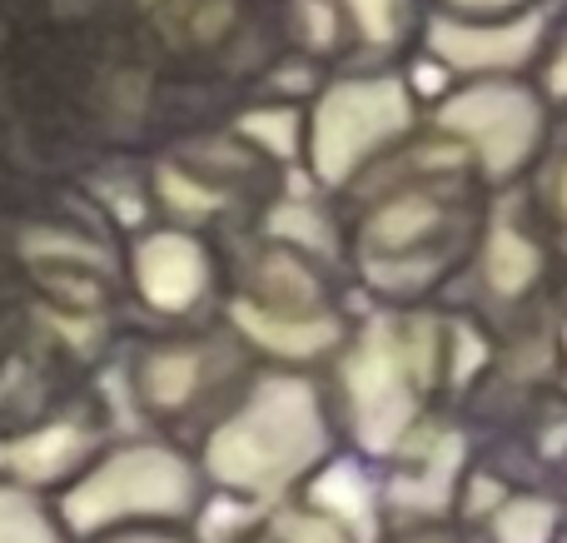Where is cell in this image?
Returning a JSON list of instances; mask_svg holds the SVG:
<instances>
[{
	"label": "cell",
	"instance_id": "24",
	"mask_svg": "<svg viewBox=\"0 0 567 543\" xmlns=\"http://www.w3.org/2000/svg\"><path fill=\"white\" fill-rule=\"evenodd\" d=\"M533 6H543V0H429L433 16H463V20H503V16H523Z\"/></svg>",
	"mask_w": 567,
	"mask_h": 543
},
{
	"label": "cell",
	"instance_id": "15",
	"mask_svg": "<svg viewBox=\"0 0 567 543\" xmlns=\"http://www.w3.org/2000/svg\"><path fill=\"white\" fill-rule=\"evenodd\" d=\"M339 10L353 45L369 50L373 60H399L403 50H419V0H339Z\"/></svg>",
	"mask_w": 567,
	"mask_h": 543
},
{
	"label": "cell",
	"instance_id": "16",
	"mask_svg": "<svg viewBox=\"0 0 567 543\" xmlns=\"http://www.w3.org/2000/svg\"><path fill=\"white\" fill-rule=\"evenodd\" d=\"M255 519L265 524V534L275 543H363L359 524H353L339 504L313 499V489H303V494H289V499H279V504L259 509Z\"/></svg>",
	"mask_w": 567,
	"mask_h": 543
},
{
	"label": "cell",
	"instance_id": "21",
	"mask_svg": "<svg viewBox=\"0 0 567 543\" xmlns=\"http://www.w3.org/2000/svg\"><path fill=\"white\" fill-rule=\"evenodd\" d=\"M293 30H299L303 50H313V55H329L333 45L343 40V10L339 0H293Z\"/></svg>",
	"mask_w": 567,
	"mask_h": 543
},
{
	"label": "cell",
	"instance_id": "20",
	"mask_svg": "<svg viewBox=\"0 0 567 543\" xmlns=\"http://www.w3.org/2000/svg\"><path fill=\"white\" fill-rule=\"evenodd\" d=\"M523 189H528L533 209L543 215V225H548L553 235H558V245L567 249V145H548V155L523 180Z\"/></svg>",
	"mask_w": 567,
	"mask_h": 543
},
{
	"label": "cell",
	"instance_id": "4",
	"mask_svg": "<svg viewBox=\"0 0 567 543\" xmlns=\"http://www.w3.org/2000/svg\"><path fill=\"white\" fill-rule=\"evenodd\" d=\"M353 279L343 259L249 229L229 259L219 319L259 365L323 369L353 319Z\"/></svg>",
	"mask_w": 567,
	"mask_h": 543
},
{
	"label": "cell",
	"instance_id": "8",
	"mask_svg": "<svg viewBox=\"0 0 567 543\" xmlns=\"http://www.w3.org/2000/svg\"><path fill=\"white\" fill-rule=\"evenodd\" d=\"M423 130L443 135L468 155L473 175L498 195L538 170L548 155L558 115L533 75H463L429 95Z\"/></svg>",
	"mask_w": 567,
	"mask_h": 543
},
{
	"label": "cell",
	"instance_id": "1",
	"mask_svg": "<svg viewBox=\"0 0 567 543\" xmlns=\"http://www.w3.org/2000/svg\"><path fill=\"white\" fill-rule=\"evenodd\" d=\"M493 189L433 130L359 180L343 205V269L373 305L443 299L458 279Z\"/></svg>",
	"mask_w": 567,
	"mask_h": 543
},
{
	"label": "cell",
	"instance_id": "25",
	"mask_svg": "<svg viewBox=\"0 0 567 543\" xmlns=\"http://www.w3.org/2000/svg\"><path fill=\"white\" fill-rule=\"evenodd\" d=\"M90 543H199L195 529H175V524H155V529H120V534L90 539Z\"/></svg>",
	"mask_w": 567,
	"mask_h": 543
},
{
	"label": "cell",
	"instance_id": "9",
	"mask_svg": "<svg viewBox=\"0 0 567 543\" xmlns=\"http://www.w3.org/2000/svg\"><path fill=\"white\" fill-rule=\"evenodd\" d=\"M255 365L259 359L219 319V329H199V335L159 339V345L140 349V359L130 365V389L150 419L179 424V419L205 414V409L215 414Z\"/></svg>",
	"mask_w": 567,
	"mask_h": 543
},
{
	"label": "cell",
	"instance_id": "26",
	"mask_svg": "<svg viewBox=\"0 0 567 543\" xmlns=\"http://www.w3.org/2000/svg\"><path fill=\"white\" fill-rule=\"evenodd\" d=\"M229 543H275V539H269V534H265V524H259V519H255V524H249V529H239V534L229 539Z\"/></svg>",
	"mask_w": 567,
	"mask_h": 543
},
{
	"label": "cell",
	"instance_id": "7",
	"mask_svg": "<svg viewBox=\"0 0 567 543\" xmlns=\"http://www.w3.org/2000/svg\"><path fill=\"white\" fill-rule=\"evenodd\" d=\"M443 299L488 335L567 299V249L543 225L523 185L488 195L478 239Z\"/></svg>",
	"mask_w": 567,
	"mask_h": 543
},
{
	"label": "cell",
	"instance_id": "6",
	"mask_svg": "<svg viewBox=\"0 0 567 543\" xmlns=\"http://www.w3.org/2000/svg\"><path fill=\"white\" fill-rule=\"evenodd\" d=\"M209 484L195 449L165 434H135L90 454L70 484L55 489V514L75 543L120 534V529H199Z\"/></svg>",
	"mask_w": 567,
	"mask_h": 543
},
{
	"label": "cell",
	"instance_id": "11",
	"mask_svg": "<svg viewBox=\"0 0 567 543\" xmlns=\"http://www.w3.org/2000/svg\"><path fill=\"white\" fill-rule=\"evenodd\" d=\"M473 474V434L458 404L439 414L423 434H413L389 464L369 469L373 479V529L458 519L463 489Z\"/></svg>",
	"mask_w": 567,
	"mask_h": 543
},
{
	"label": "cell",
	"instance_id": "3",
	"mask_svg": "<svg viewBox=\"0 0 567 543\" xmlns=\"http://www.w3.org/2000/svg\"><path fill=\"white\" fill-rule=\"evenodd\" d=\"M195 459L209 494L255 514L313 489L343 459V434L323 375L255 365L235 395L205 419Z\"/></svg>",
	"mask_w": 567,
	"mask_h": 543
},
{
	"label": "cell",
	"instance_id": "14",
	"mask_svg": "<svg viewBox=\"0 0 567 543\" xmlns=\"http://www.w3.org/2000/svg\"><path fill=\"white\" fill-rule=\"evenodd\" d=\"M100 449V434L75 419H55V424L25 429L16 439H0V479H16L30 489H60L90 464Z\"/></svg>",
	"mask_w": 567,
	"mask_h": 543
},
{
	"label": "cell",
	"instance_id": "23",
	"mask_svg": "<svg viewBox=\"0 0 567 543\" xmlns=\"http://www.w3.org/2000/svg\"><path fill=\"white\" fill-rule=\"evenodd\" d=\"M373 543H478L458 519H423V524H393L379 529Z\"/></svg>",
	"mask_w": 567,
	"mask_h": 543
},
{
	"label": "cell",
	"instance_id": "12",
	"mask_svg": "<svg viewBox=\"0 0 567 543\" xmlns=\"http://www.w3.org/2000/svg\"><path fill=\"white\" fill-rule=\"evenodd\" d=\"M553 30V10L533 6L503 20H463L423 10L419 60H429L443 80L463 75H533Z\"/></svg>",
	"mask_w": 567,
	"mask_h": 543
},
{
	"label": "cell",
	"instance_id": "27",
	"mask_svg": "<svg viewBox=\"0 0 567 543\" xmlns=\"http://www.w3.org/2000/svg\"><path fill=\"white\" fill-rule=\"evenodd\" d=\"M558 489H563V504H567V474H563V479H558Z\"/></svg>",
	"mask_w": 567,
	"mask_h": 543
},
{
	"label": "cell",
	"instance_id": "13",
	"mask_svg": "<svg viewBox=\"0 0 567 543\" xmlns=\"http://www.w3.org/2000/svg\"><path fill=\"white\" fill-rule=\"evenodd\" d=\"M458 524L478 543H567V504L558 484L503 479L473 464Z\"/></svg>",
	"mask_w": 567,
	"mask_h": 543
},
{
	"label": "cell",
	"instance_id": "19",
	"mask_svg": "<svg viewBox=\"0 0 567 543\" xmlns=\"http://www.w3.org/2000/svg\"><path fill=\"white\" fill-rule=\"evenodd\" d=\"M0 543H75L40 489L0 479Z\"/></svg>",
	"mask_w": 567,
	"mask_h": 543
},
{
	"label": "cell",
	"instance_id": "2",
	"mask_svg": "<svg viewBox=\"0 0 567 543\" xmlns=\"http://www.w3.org/2000/svg\"><path fill=\"white\" fill-rule=\"evenodd\" d=\"M488 345V329L473 325L449 299L423 305H373L363 299L349 335L319 369L333 419L343 434V459L379 469L413 434L458 404Z\"/></svg>",
	"mask_w": 567,
	"mask_h": 543
},
{
	"label": "cell",
	"instance_id": "17",
	"mask_svg": "<svg viewBox=\"0 0 567 543\" xmlns=\"http://www.w3.org/2000/svg\"><path fill=\"white\" fill-rule=\"evenodd\" d=\"M235 140L265 155L279 170H299L303 160V105L299 100H275V105H255L235 120Z\"/></svg>",
	"mask_w": 567,
	"mask_h": 543
},
{
	"label": "cell",
	"instance_id": "10",
	"mask_svg": "<svg viewBox=\"0 0 567 543\" xmlns=\"http://www.w3.org/2000/svg\"><path fill=\"white\" fill-rule=\"evenodd\" d=\"M125 279L135 289L140 309L165 325H189L219 315L229 285V259L209 239V229L195 225H145L125 249Z\"/></svg>",
	"mask_w": 567,
	"mask_h": 543
},
{
	"label": "cell",
	"instance_id": "18",
	"mask_svg": "<svg viewBox=\"0 0 567 543\" xmlns=\"http://www.w3.org/2000/svg\"><path fill=\"white\" fill-rule=\"evenodd\" d=\"M155 205L165 209V219H175V225L209 229L229 209V189L219 185V180H209L205 170L159 165L155 170Z\"/></svg>",
	"mask_w": 567,
	"mask_h": 543
},
{
	"label": "cell",
	"instance_id": "22",
	"mask_svg": "<svg viewBox=\"0 0 567 543\" xmlns=\"http://www.w3.org/2000/svg\"><path fill=\"white\" fill-rule=\"evenodd\" d=\"M533 80H538V90L548 95V105H553V115H567V25H558L553 20V30H548V45H543V55H538V65H533Z\"/></svg>",
	"mask_w": 567,
	"mask_h": 543
},
{
	"label": "cell",
	"instance_id": "5",
	"mask_svg": "<svg viewBox=\"0 0 567 543\" xmlns=\"http://www.w3.org/2000/svg\"><path fill=\"white\" fill-rule=\"evenodd\" d=\"M423 110L429 90L399 60H373L363 70L323 80L303 105V185L343 199L369 170L419 140Z\"/></svg>",
	"mask_w": 567,
	"mask_h": 543
}]
</instances>
